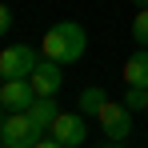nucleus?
Returning <instances> with one entry per match:
<instances>
[{"label": "nucleus", "mask_w": 148, "mask_h": 148, "mask_svg": "<svg viewBox=\"0 0 148 148\" xmlns=\"http://www.w3.org/2000/svg\"><path fill=\"white\" fill-rule=\"evenodd\" d=\"M84 44H88L84 28L76 24V20H60V24H52L48 32H44L40 52H44L48 60H60V64H76V60L84 56Z\"/></svg>", "instance_id": "1"}, {"label": "nucleus", "mask_w": 148, "mask_h": 148, "mask_svg": "<svg viewBox=\"0 0 148 148\" xmlns=\"http://www.w3.org/2000/svg\"><path fill=\"white\" fill-rule=\"evenodd\" d=\"M0 140L8 148H32L40 140V132H36V124L28 120V112H8L0 120Z\"/></svg>", "instance_id": "2"}, {"label": "nucleus", "mask_w": 148, "mask_h": 148, "mask_svg": "<svg viewBox=\"0 0 148 148\" xmlns=\"http://www.w3.org/2000/svg\"><path fill=\"white\" fill-rule=\"evenodd\" d=\"M96 120H100V128H104V136L112 140V144H120V140H128L132 136V108L128 104H104L96 112Z\"/></svg>", "instance_id": "3"}, {"label": "nucleus", "mask_w": 148, "mask_h": 148, "mask_svg": "<svg viewBox=\"0 0 148 148\" xmlns=\"http://www.w3.org/2000/svg\"><path fill=\"white\" fill-rule=\"evenodd\" d=\"M40 64V56L28 48V44H8L0 52V76L4 80H16V76H32V68Z\"/></svg>", "instance_id": "4"}, {"label": "nucleus", "mask_w": 148, "mask_h": 148, "mask_svg": "<svg viewBox=\"0 0 148 148\" xmlns=\"http://www.w3.org/2000/svg\"><path fill=\"white\" fill-rule=\"evenodd\" d=\"M28 80H32L36 96H56V92L64 88V64L44 56V60H40V64L32 68V76H28Z\"/></svg>", "instance_id": "5"}, {"label": "nucleus", "mask_w": 148, "mask_h": 148, "mask_svg": "<svg viewBox=\"0 0 148 148\" xmlns=\"http://www.w3.org/2000/svg\"><path fill=\"white\" fill-rule=\"evenodd\" d=\"M32 100H36V88H32L28 76H16V80H4V84H0V104H4L8 112H24Z\"/></svg>", "instance_id": "6"}, {"label": "nucleus", "mask_w": 148, "mask_h": 148, "mask_svg": "<svg viewBox=\"0 0 148 148\" xmlns=\"http://www.w3.org/2000/svg\"><path fill=\"white\" fill-rule=\"evenodd\" d=\"M52 136L60 140V144H68V148H76L84 136H88V124H84V112H60L56 120H52V128H48Z\"/></svg>", "instance_id": "7"}, {"label": "nucleus", "mask_w": 148, "mask_h": 148, "mask_svg": "<svg viewBox=\"0 0 148 148\" xmlns=\"http://www.w3.org/2000/svg\"><path fill=\"white\" fill-rule=\"evenodd\" d=\"M24 112H28V120L36 124V132H40V136H44V132L52 128V120L60 116V108H56V100H52V96H36Z\"/></svg>", "instance_id": "8"}, {"label": "nucleus", "mask_w": 148, "mask_h": 148, "mask_svg": "<svg viewBox=\"0 0 148 148\" xmlns=\"http://www.w3.org/2000/svg\"><path fill=\"white\" fill-rule=\"evenodd\" d=\"M124 84L148 88V48H136L128 60H124Z\"/></svg>", "instance_id": "9"}, {"label": "nucleus", "mask_w": 148, "mask_h": 148, "mask_svg": "<svg viewBox=\"0 0 148 148\" xmlns=\"http://www.w3.org/2000/svg\"><path fill=\"white\" fill-rule=\"evenodd\" d=\"M104 104H108V92H104L100 84H92V88H84V92H80V100H76V108H80L84 116H96V112L104 108Z\"/></svg>", "instance_id": "10"}, {"label": "nucleus", "mask_w": 148, "mask_h": 148, "mask_svg": "<svg viewBox=\"0 0 148 148\" xmlns=\"http://www.w3.org/2000/svg\"><path fill=\"white\" fill-rule=\"evenodd\" d=\"M132 40L148 48V8H136V16H132Z\"/></svg>", "instance_id": "11"}, {"label": "nucleus", "mask_w": 148, "mask_h": 148, "mask_svg": "<svg viewBox=\"0 0 148 148\" xmlns=\"http://www.w3.org/2000/svg\"><path fill=\"white\" fill-rule=\"evenodd\" d=\"M144 100H148V88H136V84H128V108H144Z\"/></svg>", "instance_id": "12"}, {"label": "nucleus", "mask_w": 148, "mask_h": 148, "mask_svg": "<svg viewBox=\"0 0 148 148\" xmlns=\"http://www.w3.org/2000/svg\"><path fill=\"white\" fill-rule=\"evenodd\" d=\"M8 28H12V12H8V4L0 0V36H4Z\"/></svg>", "instance_id": "13"}, {"label": "nucleus", "mask_w": 148, "mask_h": 148, "mask_svg": "<svg viewBox=\"0 0 148 148\" xmlns=\"http://www.w3.org/2000/svg\"><path fill=\"white\" fill-rule=\"evenodd\" d=\"M32 148H68V144H60V140H56V136H48V140H44V136H40V140H36V144Z\"/></svg>", "instance_id": "14"}, {"label": "nucleus", "mask_w": 148, "mask_h": 148, "mask_svg": "<svg viewBox=\"0 0 148 148\" xmlns=\"http://www.w3.org/2000/svg\"><path fill=\"white\" fill-rule=\"evenodd\" d=\"M132 4H136V8H148V0H132Z\"/></svg>", "instance_id": "15"}, {"label": "nucleus", "mask_w": 148, "mask_h": 148, "mask_svg": "<svg viewBox=\"0 0 148 148\" xmlns=\"http://www.w3.org/2000/svg\"><path fill=\"white\" fill-rule=\"evenodd\" d=\"M100 148H116V144H112V140H108V144H100Z\"/></svg>", "instance_id": "16"}, {"label": "nucleus", "mask_w": 148, "mask_h": 148, "mask_svg": "<svg viewBox=\"0 0 148 148\" xmlns=\"http://www.w3.org/2000/svg\"><path fill=\"white\" fill-rule=\"evenodd\" d=\"M144 112H148V100H144Z\"/></svg>", "instance_id": "17"}]
</instances>
